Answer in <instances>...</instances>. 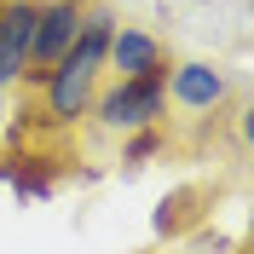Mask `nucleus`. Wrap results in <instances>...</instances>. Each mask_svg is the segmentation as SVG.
Listing matches in <instances>:
<instances>
[{
    "label": "nucleus",
    "instance_id": "nucleus-1",
    "mask_svg": "<svg viewBox=\"0 0 254 254\" xmlns=\"http://www.w3.org/2000/svg\"><path fill=\"white\" fill-rule=\"evenodd\" d=\"M116 23H122V17H116L110 6H87V23H81L75 47L64 52L47 75H41V110H35V116H41L47 127H75L81 116L93 110L98 81H104V52H110Z\"/></svg>",
    "mask_w": 254,
    "mask_h": 254
},
{
    "label": "nucleus",
    "instance_id": "nucleus-2",
    "mask_svg": "<svg viewBox=\"0 0 254 254\" xmlns=\"http://www.w3.org/2000/svg\"><path fill=\"white\" fill-rule=\"evenodd\" d=\"M87 116H98V127H110V133L162 127V116H168V81H110V87H98Z\"/></svg>",
    "mask_w": 254,
    "mask_h": 254
},
{
    "label": "nucleus",
    "instance_id": "nucleus-3",
    "mask_svg": "<svg viewBox=\"0 0 254 254\" xmlns=\"http://www.w3.org/2000/svg\"><path fill=\"white\" fill-rule=\"evenodd\" d=\"M87 6H93V0H35V47H29L23 87H41V75L75 47L81 23H87Z\"/></svg>",
    "mask_w": 254,
    "mask_h": 254
},
{
    "label": "nucleus",
    "instance_id": "nucleus-4",
    "mask_svg": "<svg viewBox=\"0 0 254 254\" xmlns=\"http://www.w3.org/2000/svg\"><path fill=\"white\" fill-rule=\"evenodd\" d=\"M104 69H116V81H168L174 58L150 29L139 23H116L110 35V52H104Z\"/></svg>",
    "mask_w": 254,
    "mask_h": 254
},
{
    "label": "nucleus",
    "instance_id": "nucleus-5",
    "mask_svg": "<svg viewBox=\"0 0 254 254\" xmlns=\"http://www.w3.org/2000/svg\"><path fill=\"white\" fill-rule=\"evenodd\" d=\"M225 93H231V81H225L220 64H202V58H190V64H174L168 69V98H174L179 110L190 116H208V110H220Z\"/></svg>",
    "mask_w": 254,
    "mask_h": 254
},
{
    "label": "nucleus",
    "instance_id": "nucleus-6",
    "mask_svg": "<svg viewBox=\"0 0 254 254\" xmlns=\"http://www.w3.org/2000/svg\"><path fill=\"white\" fill-rule=\"evenodd\" d=\"M35 47V0H0V87H23Z\"/></svg>",
    "mask_w": 254,
    "mask_h": 254
},
{
    "label": "nucleus",
    "instance_id": "nucleus-7",
    "mask_svg": "<svg viewBox=\"0 0 254 254\" xmlns=\"http://www.w3.org/2000/svg\"><path fill=\"white\" fill-rule=\"evenodd\" d=\"M0 179L12 185L17 202H41V196H52V185H58V162L52 156H6L0 162Z\"/></svg>",
    "mask_w": 254,
    "mask_h": 254
},
{
    "label": "nucleus",
    "instance_id": "nucleus-8",
    "mask_svg": "<svg viewBox=\"0 0 254 254\" xmlns=\"http://www.w3.org/2000/svg\"><path fill=\"white\" fill-rule=\"evenodd\" d=\"M156 150H162V127H139V133H127L122 162H144V156H156Z\"/></svg>",
    "mask_w": 254,
    "mask_h": 254
}]
</instances>
